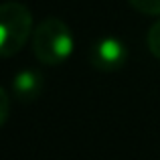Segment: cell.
<instances>
[{"label": "cell", "instance_id": "2", "mask_svg": "<svg viewBox=\"0 0 160 160\" xmlns=\"http://www.w3.org/2000/svg\"><path fill=\"white\" fill-rule=\"evenodd\" d=\"M32 31V16L24 4L4 2L0 6V53L12 57L24 47Z\"/></svg>", "mask_w": 160, "mask_h": 160}, {"label": "cell", "instance_id": "6", "mask_svg": "<svg viewBox=\"0 0 160 160\" xmlns=\"http://www.w3.org/2000/svg\"><path fill=\"white\" fill-rule=\"evenodd\" d=\"M148 49L156 59H160V20H156L148 31Z\"/></svg>", "mask_w": 160, "mask_h": 160}, {"label": "cell", "instance_id": "4", "mask_svg": "<svg viewBox=\"0 0 160 160\" xmlns=\"http://www.w3.org/2000/svg\"><path fill=\"white\" fill-rule=\"evenodd\" d=\"M45 87V79L39 71H32V69H24L20 73L14 75L12 79V91L18 99L22 102H31V99H37L41 95Z\"/></svg>", "mask_w": 160, "mask_h": 160}, {"label": "cell", "instance_id": "1", "mask_svg": "<svg viewBox=\"0 0 160 160\" xmlns=\"http://www.w3.org/2000/svg\"><path fill=\"white\" fill-rule=\"evenodd\" d=\"M32 53L45 65H59L73 53L71 28L61 18H45L32 32Z\"/></svg>", "mask_w": 160, "mask_h": 160}, {"label": "cell", "instance_id": "3", "mask_svg": "<svg viewBox=\"0 0 160 160\" xmlns=\"http://www.w3.org/2000/svg\"><path fill=\"white\" fill-rule=\"evenodd\" d=\"M89 61L98 71L112 73L126 65L128 61V47L118 37H103L95 41L89 51Z\"/></svg>", "mask_w": 160, "mask_h": 160}, {"label": "cell", "instance_id": "5", "mask_svg": "<svg viewBox=\"0 0 160 160\" xmlns=\"http://www.w3.org/2000/svg\"><path fill=\"white\" fill-rule=\"evenodd\" d=\"M130 6L136 8L142 14H150V16H158L160 14V0H128Z\"/></svg>", "mask_w": 160, "mask_h": 160}]
</instances>
